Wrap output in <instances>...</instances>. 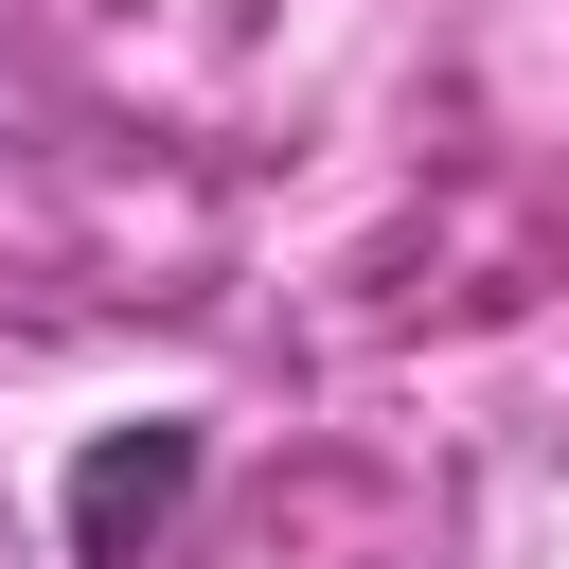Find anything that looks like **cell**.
I'll list each match as a JSON object with an SVG mask.
<instances>
[{
  "label": "cell",
  "mask_w": 569,
  "mask_h": 569,
  "mask_svg": "<svg viewBox=\"0 0 569 569\" xmlns=\"http://www.w3.org/2000/svg\"><path fill=\"white\" fill-rule=\"evenodd\" d=\"M196 480H213V427H196V409L89 427V445H71V480H53V533H71V569H160V533L196 516Z\"/></svg>",
  "instance_id": "obj_1"
}]
</instances>
